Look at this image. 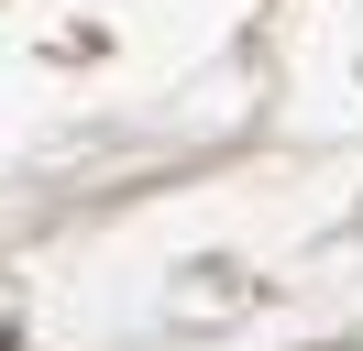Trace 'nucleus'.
I'll return each mask as SVG.
<instances>
[]
</instances>
